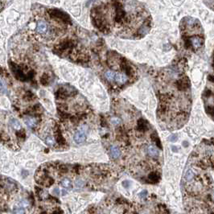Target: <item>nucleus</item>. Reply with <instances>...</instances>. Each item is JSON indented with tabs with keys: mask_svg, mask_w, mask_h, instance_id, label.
<instances>
[{
	"mask_svg": "<svg viewBox=\"0 0 214 214\" xmlns=\"http://www.w3.org/2000/svg\"><path fill=\"white\" fill-rule=\"evenodd\" d=\"M147 196V192L146 190H144V191H143V192L140 193V197L142 198V199H144Z\"/></svg>",
	"mask_w": 214,
	"mask_h": 214,
	"instance_id": "12",
	"label": "nucleus"
},
{
	"mask_svg": "<svg viewBox=\"0 0 214 214\" xmlns=\"http://www.w3.org/2000/svg\"><path fill=\"white\" fill-rule=\"evenodd\" d=\"M13 213L14 214H25V209L21 206H16L13 209Z\"/></svg>",
	"mask_w": 214,
	"mask_h": 214,
	"instance_id": "10",
	"label": "nucleus"
},
{
	"mask_svg": "<svg viewBox=\"0 0 214 214\" xmlns=\"http://www.w3.org/2000/svg\"><path fill=\"white\" fill-rule=\"evenodd\" d=\"M18 192V185L16 183L10 178L2 176L1 178V198L8 199L11 195H14ZM5 198V200H6Z\"/></svg>",
	"mask_w": 214,
	"mask_h": 214,
	"instance_id": "6",
	"label": "nucleus"
},
{
	"mask_svg": "<svg viewBox=\"0 0 214 214\" xmlns=\"http://www.w3.org/2000/svg\"><path fill=\"white\" fill-rule=\"evenodd\" d=\"M49 76L47 74H44L40 77V82L43 84V85H48L49 83Z\"/></svg>",
	"mask_w": 214,
	"mask_h": 214,
	"instance_id": "11",
	"label": "nucleus"
},
{
	"mask_svg": "<svg viewBox=\"0 0 214 214\" xmlns=\"http://www.w3.org/2000/svg\"><path fill=\"white\" fill-rule=\"evenodd\" d=\"M89 133V129L87 126L84 125V126H81L79 128H77L75 130L74 134H73V140L75 141V143L81 144L85 142L87 138Z\"/></svg>",
	"mask_w": 214,
	"mask_h": 214,
	"instance_id": "7",
	"label": "nucleus"
},
{
	"mask_svg": "<svg viewBox=\"0 0 214 214\" xmlns=\"http://www.w3.org/2000/svg\"><path fill=\"white\" fill-rule=\"evenodd\" d=\"M93 26L105 34L124 39H141L151 28V16L142 3L132 1L103 2L91 10Z\"/></svg>",
	"mask_w": 214,
	"mask_h": 214,
	"instance_id": "2",
	"label": "nucleus"
},
{
	"mask_svg": "<svg viewBox=\"0 0 214 214\" xmlns=\"http://www.w3.org/2000/svg\"><path fill=\"white\" fill-rule=\"evenodd\" d=\"M202 101L206 114L214 122V77L211 76L202 93Z\"/></svg>",
	"mask_w": 214,
	"mask_h": 214,
	"instance_id": "4",
	"label": "nucleus"
},
{
	"mask_svg": "<svg viewBox=\"0 0 214 214\" xmlns=\"http://www.w3.org/2000/svg\"><path fill=\"white\" fill-rule=\"evenodd\" d=\"M49 26L47 19H43L42 18L37 19L36 26V32L39 36H40L42 38H44L48 32Z\"/></svg>",
	"mask_w": 214,
	"mask_h": 214,
	"instance_id": "8",
	"label": "nucleus"
},
{
	"mask_svg": "<svg viewBox=\"0 0 214 214\" xmlns=\"http://www.w3.org/2000/svg\"><path fill=\"white\" fill-rule=\"evenodd\" d=\"M180 30L182 46L187 53L193 54L203 51L205 36L199 19L191 16L184 17L180 23Z\"/></svg>",
	"mask_w": 214,
	"mask_h": 214,
	"instance_id": "3",
	"label": "nucleus"
},
{
	"mask_svg": "<svg viewBox=\"0 0 214 214\" xmlns=\"http://www.w3.org/2000/svg\"><path fill=\"white\" fill-rule=\"evenodd\" d=\"M158 213H158V214H161V213H159V210H158Z\"/></svg>",
	"mask_w": 214,
	"mask_h": 214,
	"instance_id": "14",
	"label": "nucleus"
},
{
	"mask_svg": "<svg viewBox=\"0 0 214 214\" xmlns=\"http://www.w3.org/2000/svg\"><path fill=\"white\" fill-rule=\"evenodd\" d=\"M212 66H213V69H214V51L213 56H212Z\"/></svg>",
	"mask_w": 214,
	"mask_h": 214,
	"instance_id": "13",
	"label": "nucleus"
},
{
	"mask_svg": "<svg viewBox=\"0 0 214 214\" xmlns=\"http://www.w3.org/2000/svg\"><path fill=\"white\" fill-rule=\"evenodd\" d=\"M187 69L186 58L179 57L168 67L154 71L157 121L163 130L180 129L189 119L192 97Z\"/></svg>",
	"mask_w": 214,
	"mask_h": 214,
	"instance_id": "1",
	"label": "nucleus"
},
{
	"mask_svg": "<svg viewBox=\"0 0 214 214\" xmlns=\"http://www.w3.org/2000/svg\"><path fill=\"white\" fill-rule=\"evenodd\" d=\"M9 67L11 69L14 77L22 82L32 81L35 77V72L30 69L28 66L19 64L12 61H9Z\"/></svg>",
	"mask_w": 214,
	"mask_h": 214,
	"instance_id": "5",
	"label": "nucleus"
},
{
	"mask_svg": "<svg viewBox=\"0 0 214 214\" xmlns=\"http://www.w3.org/2000/svg\"><path fill=\"white\" fill-rule=\"evenodd\" d=\"M109 155H110V157L111 158V159L114 160V161H116L118 159H121L122 156L121 149L119 148L116 144H112V145L110 146V147H109Z\"/></svg>",
	"mask_w": 214,
	"mask_h": 214,
	"instance_id": "9",
	"label": "nucleus"
}]
</instances>
